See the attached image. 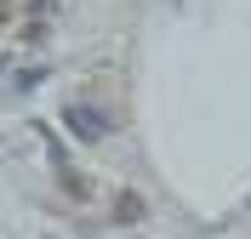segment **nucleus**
<instances>
[{"label": "nucleus", "mask_w": 251, "mask_h": 239, "mask_svg": "<svg viewBox=\"0 0 251 239\" xmlns=\"http://www.w3.org/2000/svg\"><path fill=\"white\" fill-rule=\"evenodd\" d=\"M114 211H120V222H137V217H143V199H137V194H120Z\"/></svg>", "instance_id": "nucleus-3"}, {"label": "nucleus", "mask_w": 251, "mask_h": 239, "mask_svg": "<svg viewBox=\"0 0 251 239\" xmlns=\"http://www.w3.org/2000/svg\"><path fill=\"white\" fill-rule=\"evenodd\" d=\"M63 120H69V131H75L80 143H97V137L109 131V114L92 109V103H69V109H63Z\"/></svg>", "instance_id": "nucleus-1"}, {"label": "nucleus", "mask_w": 251, "mask_h": 239, "mask_svg": "<svg viewBox=\"0 0 251 239\" xmlns=\"http://www.w3.org/2000/svg\"><path fill=\"white\" fill-rule=\"evenodd\" d=\"M57 182H63V188H69V194H75V199H86V194H92V182H86V176H80V171H69V165H63V171H57Z\"/></svg>", "instance_id": "nucleus-2"}, {"label": "nucleus", "mask_w": 251, "mask_h": 239, "mask_svg": "<svg viewBox=\"0 0 251 239\" xmlns=\"http://www.w3.org/2000/svg\"><path fill=\"white\" fill-rule=\"evenodd\" d=\"M0 23H12V6H6V0H0Z\"/></svg>", "instance_id": "nucleus-4"}]
</instances>
